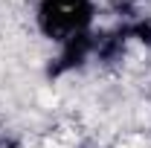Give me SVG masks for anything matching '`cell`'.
I'll use <instances>...</instances> for the list:
<instances>
[{
	"mask_svg": "<svg viewBox=\"0 0 151 148\" xmlns=\"http://www.w3.org/2000/svg\"><path fill=\"white\" fill-rule=\"evenodd\" d=\"M96 18V3L93 0H38L35 23L41 35L64 44L67 38L87 32Z\"/></svg>",
	"mask_w": 151,
	"mask_h": 148,
	"instance_id": "6da1fadb",
	"label": "cell"
},
{
	"mask_svg": "<svg viewBox=\"0 0 151 148\" xmlns=\"http://www.w3.org/2000/svg\"><path fill=\"white\" fill-rule=\"evenodd\" d=\"M96 41H99V38H96L90 29L67 38V41L61 44V52H58L55 64L50 67V75L55 78V75H64V73H70V70H76V67H81L90 55H96Z\"/></svg>",
	"mask_w": 151,
	"mask_h": 148,
	"instance_id": "7a4b0ae2",
	"label": "cell"
},
{
	"mask_svg": "<svg viewBox=\"0 0 151 148\" xmlns=\"http://www.w3.org/2000/svg\"><path fill=\"white\" fill-rule=\"evenodd\" d=\"M122 32L128 41H137V44H142V47H151V20H134L128 26H122Z\"/></svg>",
	"mask_w": 151,
	"mask_h": 148,
	"instance_id": "3957f363",
	"label": "cell"
}]
</instances>
